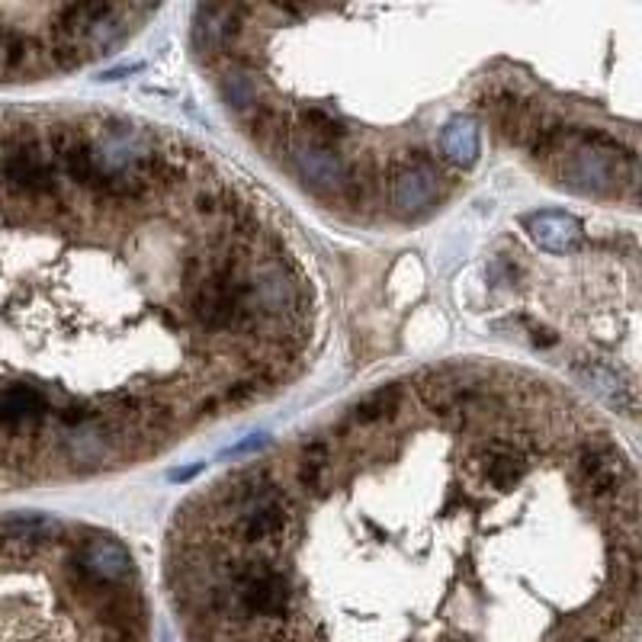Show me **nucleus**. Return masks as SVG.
I'll return each instance as SVG.
<instances>
[{"mask_svg": "<svg viewBox=\"0 0 642 642\" xmlns=\"http://www.w3.org/2000/svg\"><path fill=\"white\" fill-rule=\"evenodd\" d=\"M212 572H216V585L209 588V610L219 617L283 620L296 604L293 578L286 569H280L277 559L232 553L219 556Z\"/></svg>", "mask_w": 642, "mask_h": 642, "instance_id": "f257e3e1", "label": "nucleus"}, {"mask_svg": "<svg viewBox=\"0 0 642 642\" xmlns=\"http://www.w3.org/2000/svg\"><path fill=\"white\" fill-rule=\"evenodd\" d=\"M0 180L7 183V190L29 196V200H61V177L58 167L52 164L49 151L36 126L20 122L13 126L4 139V155H0Z\"/></svg>", "mask_w": 642, "mask_h": 642, "instance_id": "f03ea898", "label": "nucleus"}, {"mask_svg": "<svg viewBox=\"0 0 642 642\" xmlns=\"http://www.w3.org/2000/svg\"><path fill=\"white\" fill-rule=\"evenodd\" d=\"M293 527H296V501L289 498L283 485L232 514V540L238 553L264 559H277L283 553Z\"/></svg>", "mask_w": 642, "mask_h": 642, "instance_id": "7ed1b4c3", "label": "nucleus"}, {"mask_svg": "<svg viewBox=\"0 0 642 642\" xmlns=\"http://www.w3.org/2000/svg\"><path fill=\"white\" fill-rule=\"evenodd\" d=\"M135 575L129 549L110 537H90L68 562V582L74 591L97 598L106 588H126Z\"/></svg>", "mask_w": 642, "mask_h": 642, "instance_id": "20e7f679", "label": "nucleus"}, {"mask_svg": "<svg viewBox=\"0 0 642 642\" xmlns=\"http://www.w3.org/2000/svg\"><path fill=\"white\" fill-rule=\"evenodd\" d=\"M575 479L585 498H591L594 504H610V508L626 492H633V469L626 463V456L610 443H588L578 453Z\"/></svg>", "mask_w": 642, "mask_h": 642, "instance_id": "39448f33", "label": "nucleus"}, {"mask_svg": "<svg viewBox=\"0 0 642 642\" xmlns=\"http://www.w3.org/2000/svg\"><path fill=\"white\" fill-rule=\"evenodd\" d=\"M392 200L405 216H421V212L434 209V203L440 200V177L431 161L427 158L408 161V167H402L392 180Z\"/></svg>", "mask_w": 642, "mask_h": 642, "instance_id": "423d86ee", "label": "nucleus"}, {"mask_svg": "<svg viewBox=\"0 0 642 642\" xmlns=\"http://www.w3.org/2000/svg\"><path fill=\"white\" fill-rule=\"evenodd\" d=\"M472 466L482 472V482L498 492H511L514 485H521L530 469L527 456L511 440H485L479 453L472 456Z\"/></svg>", "mask_w": 642, "mask_h": 642, "instance_id": "0eeeda50", "label": "nucleus"}, {"mask_svg": "<svg viewBox=\"0 0 642 642\" xmlns=\"http://www.w3.org/2000/svg\"><path fill=\"white\" fill-rule=\"evenodd\" d=\"M289 158H293L296 171L302 174V180L309 183L312 190H334L341 187L347 164L341 161L338 148H325L315 142H305L293 135V145H289Z\"/></svg>", "mask_w": 642, "mask_h": 642, "instance_id": "6e6552de", "label": "nucleus"}, {"mask_svg": "<svg viewBox=\"0 0 642 642\" xmlns=\"http://www.w3.org/2000/svg\"><path fill=\"white\" fill-rule=\"evenodd\" d=\"M405 405V389L399 382H389V386H379L373 392H366L363 399H357L347 411V424L360 431V427H379V424H392L399 421Z\"/></svg>", "mask_w": 642, "mask_h": 642, "instance_id": "1a4fd4ad", "label": "nucleus"}, {"mask_svg": "<svg viewBox=\"0 0 642 642\" xmlns=\"http://www.w3.org/2000/svg\"><path fill=\"white\" fill-rule=\"evenodd\" d=\"M331 463H334V447L328 440L315 437V440L302 443V453H299V463H296V482L312 501L328 498V492H331Z\"/></svg>", "mask_w": 642, "mask_h": 642, "instance_id": "9d476101", "label": "nucleus"}, {"mask_svg": "<svg viewBox=\"0 0 642 642\" xmlns=\"http://www.w3.org/2000/svg\"><path fill=\"white\" fill-rule=\"evenodd\" d=\"M415 392H418L421 405L431 411L434 418L450 421L460 415V408H456V376L424 370L415 376Z\"/></svg>", "mask_w": 642, "mask_h": 642, "instance_id": "9b49d317", "label": "nucleus"}, {"mask_svg": "<svg viewBox=\"0 0 642 642\" xmlns=\"http://www.w3.org/2000/svg\"><path fill=\"white\" fill-rule=\"evenodd\" d=\"M530 235L537 238L549 251H569L582 241V225L565 212H537L527 219Z\"/></svg>", "mask_w": 642, "mask_h": 642, "instance_id": "f8f14e48", "label": "nucleus"}, {"mask_svg": "<svg viewBox=\"0 0 642 642\" xmlns=\"http://www.w3.org/2000/svg\"><path fill=\"white\" fill-rule=\"evenodd\" d=\"M45 411H49V399L33 386H10L0 392V424L7 427L36 424Z\"/></svg>", "mask_w": 642, "mask_h": 642, "instance_id": "ddd939ff", "label": "nucleus"}, {"mask_svg": "<svg viewBox=\"0 0 642 642\" xmlns=\"http://www.w3.org/2000/svg\"><path fill=\"white\" fill-rule=\"evenodd\" d=\"M299 126L305 142H315V145H325V148H338L350 129L341 116H334L331 110H321V106H309V110L299 113Z\"/></svg>", "mask_w": 642, "mask_h": 642, "instance_id": "4468645a", "label": "nucleus"}, {"mask_svg": "<svg viewBox=\"0 0 642 642\" xmlns=\"http://www.w3.org/2000/svg\"><path fill=\"white\" fill-rule=\"evenodd\" d=\"M193 212L200 219H222V216H238V203L235 193L228 187H219V183H209V187L193 193Z\"/></svg>", "mask_w": 642, "mask_h": 642, "instance_id": "2eb2a0df", "label": "nucleus"}, {"mask_svg": "<svg viewBox=\"0 0 642 642\" xmlns=\"http://www.w3.org/2000/svg\"><path fill=\"white\" fill-rule=\"evenodd\" d=\"M219 94L222 100L232 106V110H241V113H248L251 106H257V81L248 78L244 71L232 68L228 74H222V81H219Z\"/></svg>", "mask_w": 642, "mask_h": 642, "instance_id": "dca6fc26", "label": "nucleus"}, {"mask_svg": "<svg viewBox=\"0 0 642 642\" xmlns=\"http://www.w3.org/2000/svg\"><path fill=\"white\" fill-rule=\"evenodd\" d=\"M443 145H447L453 161L469 164L479 151V135H476V129H472L469 119H453L447 126V132H443Z\"/></svg>", "mask_w": 642, "mask_h": 642, "instance_id": "f3484780", "label": "nucleus"}, {"mask_svg": "<svg viewBox=\"0 0 642 642\" xmlns=\"http://www.w3.org/2000/svg\"><path fill=\"white\" fill-rule=\"evenodd\" d=\"M264 389L257 386V382L251 379V376H244V379H238V382H232V386L225 389V395H222V405H232V408H241V405H248V402H254L257 395H261Z\"/></svg>", "mask_w": 642, "mask_h": 642, "instance_id": "a211bd4d", "label": "nucleus"}, {"mask_svg": "<svg viewBox=\"0 0 642 642\" xmlns=\"http://www.w3.org/2000/svg\"><path fill=\"white\" fill-rule=\"evenodd\" d=\"M219 408H222V399H216V395H206V399L196 402V415H200V418H216Z\"/></svg>", "mask_w": 642, "mask_h": 642, "instance_id": "6ab92c4d", "label": "nucleus"}, {"mask_svg": "<svg viewBox=\"0 0 642 642\" xmlns=\"http://www.w3.org/2000/svg\"><path fill=\"white\" fill-rule=\"evenodd\" d=\"M533 341H537V344H556V338H553V334H549L546 328H537V331H533Z\"/></svg>", "mask_w": 642, "mask_h": 642, "instance_id": "aec40b11", "label": "nucleus"}, {"mask_svg": "<svg viewBox=\"0 0 642 642\" xmlns=\"http://www.w3.org/2000/svg\"><path fill=\"white\" fill-rule=\"evenodd\" d=\"M578 642H601L598 636H585V639H578Z\"/></svg>", "mask_w": 642, "mask_h": 642, "instance_id": "412c9836", "label": "nucleus"}]
</instances>
